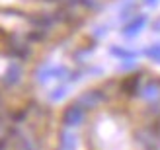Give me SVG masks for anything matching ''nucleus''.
<instances>
[{
    "label": "nucleus",
    "instance_id": "1",
    "mask_svg": "<svg viewBox=\"0 0 160 150\" xmlns=\"http://www.w3.org/2000/svg\"><path fill=\"white\" fill-rule=\"evenodd\" d=\"M39 150H160V68L98 78L49 109Z\"/></svg>",
    "mask_w": 160,
    "mask_h": 150
}]
</instances>
